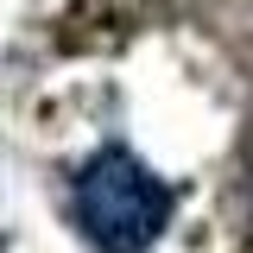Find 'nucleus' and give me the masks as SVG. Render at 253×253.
<instances>
[{
	"instance_id": "obj_1",
	"label": "nucleus",
	"mask_w": 253,
	"mask_h": 253,
	"mask_svg": "<svg viewBox=\"0 0 253 253\" xmlns=\"http://www.w3.org/2000/svg\"><path fill=\"white\" fill-rule=\"evenodd\" d=\"M70 215L95 253H146L171 228V190L133 152L101 146L70 184Z\"/></svg>"
}]
</instances>
